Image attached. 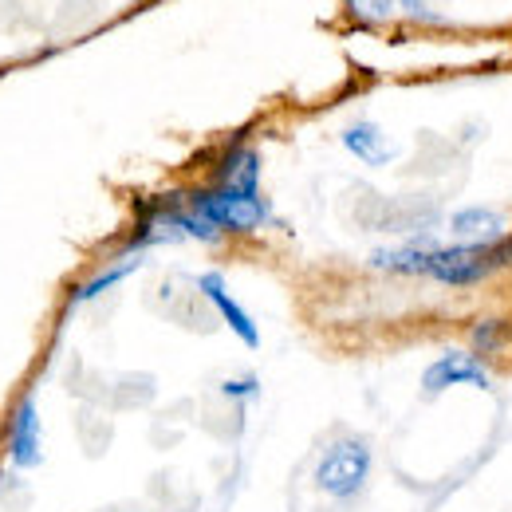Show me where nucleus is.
Returning a JSON list of instances; mask_svg holds the SVG:
<instances>
[{
  "mask_svg": "<svg viewBox=\"0 0 512 512\" xmlns=\"http://www.w3.org/2000/svg\"><path fill=\"white\" fill-rule=\"evenodd\" d=\"M497 256H501V272L512 268V233L505 237V241H497Z\"/></svg>",
  "mask_w": 512,
  "mask_h": 512,
  "instance_id": "obj_13",
  "label": "nucleus"
},
{
  "mask_svg": "<svg viewBox=\"0 0 512 512\" xmlns=\"http://www.w3.org/2000/svg\"><path fill=\"white\" fill-rule=\"evenodd\" d=\"M371 465L375 461H371L367 438L343 434L323 449L320 461H316V489L331 501H351V497L363 493V485L371 477Z\"/></svg>",
  "mask_w": 512,
  "mask_h": 512,
  "instance_id": "obj_1",
  "label": "nucleus"
},
{
  "mask_svg": "<svg viewBox=\"0 0 512 512\" xmlns=\"http://www.w3.org/2000/svg\"><path fill=\"white\" fill-rule=\"evenodd\" d=\"M449 229L461 237V245H497L509 237V225L497 209L489 205H469V209H457L449 217Z\"/></svg>",
  "mask_w": 512,
  "mask_h": 512,
  "instance_id": "obj_8",
  "label": "nucleus"
},
{
  "mask_svg": "<svg viewBox=\"0 0 512 512\" xmlns=\"http://www.w3.org/2000/svg\"><path fill=\"white\" fill-rule=\"evenodd\" d=\"M190 209L197 217H205L221 237L225 233H256L260 225H268L272 209L260 193H241V190H221V186H205V190L186 193Z\"/></svg>",
  "mask_w": 512,
  "mask_h": 512,
  "instance_id": "obj_2",
  "label": "nucleus"
},
{
  "mask_svg": "<svg viewBox=\"0 0 512 512\" xmlns=\"http://www.w3.org/2000/svg\"><path fill=\"white\" fill-rule=\"evenodd\" d=\"M343 4H347V12H351L355 20H363V24H379V20H386V16L394 12L398 0H343Z\"/></svg>",
  "mask_w": 512,
  "mask_h": 512,
  "instance_id": "obj_11",
  "label": "nucleus"
},
{
  "mask_svg": "<svg viewBox=\"0 0 512 512\" xmlns=\"http://www.w3.org/2000/svg\"><path fill=\"white\" fill-rule=\"evenodd\" d=\"M138 264H142V253H127L123 260H115L111 268H103V272H95L87 284H79V288L71 292V304H91V300H99L107 288L123 284L130 272H138Z\"/></svg>",
  "mask_w": 512,
  "mask_h": 512,
  "instance_id": "obj_9",
  "label": "nucleus"
},
{
  "mask_svg": "<svg viewBox=\"0 0 512 512\" xmlns=\"http://www.w3.org/2000/svg\"><path fill=\"white\" fill-rule=\"evenodd\" d=\"M213 186L221 190H241V193H260V154L245 138H233L225 146V154L213 166Z\"/></svg>",
  "mask_w": 512,
  "mask_h": 512,
  "instance_id": "obj_6",
  "label": "nucleus"
},
{
  "mask_svg": "<svg viewBox=\"0 0 512 512\" xmlns=\"http://www.w3.org/2000/svg\"><path fill=\"white\" fill-rule=\"evenodd\" d=\"M44 457V442H40V410H36V398H20V406L12 410V422H8V461L16 469H36Z\"/></svg>",
  "mask_w": 512,
  "mask_h": 512,
  "instance_id": "obj_5",
  "label": "nucleus"
},
{
  "mask_svg": "<svg viewBox=\"0 0 512 512\" xmlns=\"http://www.w3.org/2000/svg\"><path fill=\"white\" fill-rule=\"evenodd\" d=\"M197 292L213 304V312L225 320V327L245 343V347H260V331H256V320L237 304V296L229 292V284H225V276L221 272H201L197 276Z\"/></svg>",
  "mask_w": 512,
  "mask_h": 512,
  "instance_id": "obj_4",
  "label": "nucleus"
},
{
  "mask_svg": "<svg viewBox=\"0 0 512 512\" xmlns=\"http://www.w3.org/2000/svg\"><path fill=\"white\" fill-rule=\"evenodd\" d=\"M221 394H225V398H256V394H260V379H256V375L229 379V383H221Z\"/></svg>",
  "mask_w": 512,
  "mask_h": 512,
  "instance_id": "obj_12",
  "label": "nucleus"
},
{
  "mask_svg": "<svg viewBox=\"0 0 512 512\" xmlns=\"http://www.w3.org/2000/svg\"><path fill=\"white\" fill-rule=\"evenodd\" d=\"M339 142H343V150H347L351 158H359V162L371 166V170L390 166V162L398 158V146H394V142L386 138V130L379 127V123H371V119H359V123L343 127Z\"/></svg>",
  "mask_w": 512,
  "mask_h": 512,
  "instance_id": "obj_7",
  "label": "nucleus"
},
{
  "mask_svg": "<svg viewBox=\"0 0 512 512\" xmlns=\"http://www.w3.org/2000/svg\"><path fill=\"white\" fill-rule=\"evenodd\" d=\"M469 343H473V355H501L512 343V323L501 316H485L469 327Z\"/></svg>",
  "mask_w": 512,
  "mask_h": 512,
  "instance_id": "obj_10",
  "label": "nucleus"
},
{
  "mask_svg": "<svg viewBox=\"0 0 512 512\" xmlns=\"http://www.w3.org/2000/svg\"><path fill=\"white\" fill-rule=\"evenodd\" d=\"M453 386H477V390H489L493 386V375L485 367L481 355L473 351H446L438 355L426 371H422V390L434 398V394H446Z\"/></svg>",
  "mask_w": 512,
  "mask_h": 512,
  "instance_id": "obj_3",
  "label": "nucleus"
}]
</instances>
